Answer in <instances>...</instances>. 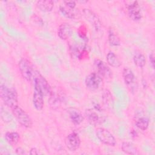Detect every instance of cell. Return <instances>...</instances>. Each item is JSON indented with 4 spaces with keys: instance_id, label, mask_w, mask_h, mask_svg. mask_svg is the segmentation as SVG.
<instances>
[{
    "instance_id": "3957f363",
    "label": "cell",
    "mask_w": 155,
    "mask_h": 155,
    "mask_svg": "<svg viewBox=\"0 0 155 155\" xmlns=\"http://www.w3.org/2000/svg\"><path fill=\"white\" fill-rule=\"evenodd\" d=\"M76 2L73 1H67L64 2V4L60 5L59 9L61 13L67 18L70 19H78L81 13L76 8Z\"/></svg>"
},
{
    "instance_id": "5bb4252c",
    "label": "cell",
    "mask_w": 155,
    "mask_h": 155,
    "mask_svg": "<svg viewBox=\"0 0 155 155\" xmlns=\"http://www.w3.org/2000/svg\"><path fill=\"white\" fill-rule=\"evenodd\" d=\"M73 33V28L67 22L61 24L58 30V35L62 40L68 39Z\"/></svg>"
},
{
    "instance_id": "7c38bea8",
    "label": "cell",
    "mask_w": 155,
    "mask_h": 155,
    "mask_svg": "<svg viewBox=\"0 0 155 155\" xmlns=\"http://www.w3.org/2000/svg\"><path fill=\"white\" fill-rule=\"evenodd\" d=\"M85 115L88 121L94 125H97L102 124L104 122V118L103 116L99 115L95 110L93 109H87L85 110Z\"/></svg>"
},
{
    "instance_id": "e0dca14e",
    "label": "cell",
    "mask_w": 155,
    "mask_h": 155,
    "mask_svg": "<svg viewBox=\"0 0 155 155\" xmlns=\"http://www.w3.org/2000/svg\"><path fill=\"white\" fill-rule=\"evenodd\" d=\"M106 59L108 64L113 67L117 68L121 65V62L117 56L113 51H109L107 53Z\"/></svg>"
},
{
    "instance_id": "603a6c76",
    "label": "cell",
    "mask_w": 155,
    "mask_h": 155,
    "mask_svg": "<svg viewBox=\"0 0 155 155\" xmlns=\"http://www.w3.org/2000/svg\"><path fill=\"white\" fill-rule=\"evenodd\" d=\"M136 125L139 129L145 131L148 127L149 120L146 117H142L137 120L136 122Z\"/></svg>"
},
{
    "instance_id": "5b68a950",
    "label": "cell",
    "mask_w": 155,
    "mask_h": 155,
    "mask_svg": "<svg viewBox=\"0 0 155 155\" xmlns=\"http://www.w3.org/2000/svg\"><path fill=\"white\" fill-rule=\"evenodd\" d=\"M33 80L34 81V85L37 86L40 88L44 96H50L52 92L51 88L47 80L44 78V77L42 76L39 72L37 71H35Z\"/></svg>"
},
{
    "instance_id": "d6986e66",
    "label": "cell",
    "mask_w": 155,
    "mask_h": 155,
    "mask_svg": "<svg viewBox=\"0 0 155 155\" xmlns=\"http://www.w3.org/2000/svg\"><path fill=\"white\" fill-rule=\"evenodd\" d=\"M122 76L125 83L127 85H130L131 84H132L135 79V76L134 74V73L128 67H125L123 69Z\"/></svg>"
},
{
    "instance_id": "ba28073f",
    "label": "cell",
    "mask_w": 155,
    "mask_h": 155,
    "mask_svg": "<svg viewBox=\"0 0 155 155\" xmlns=\"http://www.w3.org/2000/svg\"><path fill=\"white\" fill-rule=\"evenodd\" d=\"M65 143L67 148L71 151H75L77 150L81 145V139L78 134L73 132L69 134L65 138Z\"/></svg>"
},
{
    "instance_id": "2e32d148",
    "label": "cell",
    "mask_w": 155,
    "mask_h": 155,
    "mask_svg": "<svg viewBox=\"0 0 155 155\" xmlns=\"http://www.w3.org/2000/svg\"><path fill=\"white\" fill-rule=\"evenodd\" d=\"M121 148L123 152L128 154L137 155L139 154V152L135 145L130 142H124L122 143Z\"/></svg>"
},
{
    "instance_id": "484cf974",
    "label": "cell",
    "mask_w": 155,
    "mask_h": 155,
    "mask_svg": "<svg viewBox=\"0 0 155 155\" xmlns=\"http://www.w3.org/2000/svg\"><path fill=\"white\" fill-rule=\"evenodd\" d=\"M149 59H150V62L151 66L153 68H154V54L153 52L150 53V54L149 56Z\"/></svg>"
},
{
    "instance_id": "d4e9b609",
    "label": "cell",
    "mask_w": 155,
    "mask_h": 155,
    "mask_svg": "<svg viewBox=\"0 0 155 155\" xmlns=\"http://www.w3.org/2000/svg\"><path fill=\"white\" fill-rule=\"evenodd\" d=\"M1 117L4 122H10L12 119V117L10 116V113L7 111L5 110V109H3L2 107L1 109Z\"/></svg>"
},
{
    "instance_id": "6da1fadb",
    "label": "cell",
    "mask_w": 155,
    "mask_h": 155,
    "mask_svg": "<svg viewBox=\"0 0 155 155\" xmlns=\"http://www.w3.org/2000/svg\"><path fill=\"white\" fill-rule=\"evenodd\" d=\"M0 96L8 107L12 108L18 104V94L14 88H9L4 84L0 85Z\"/></svg>"
},
{
    "instance_id": "30bf717a",
    "label": "cell",
    "mask_w": 155,
    "mask_h": 155,
    "mask_svg": "<svg viewBox=\"0 0 155 155\" xmlns=\"http://www.w3.org/2000/svg\"><path fill=\"white\" fill-rule=\"evenodd\" d=\"M95 67L97 69V73L99 74L102 77L106 79H109L112 77V72L108 66L102 61L96 59L94 62Z\"/></svg>"
},
{
    "instance_id": "8fae6325",
    "label": "cell",
    "mask_w": 155,
    "mask_h": 155,
    "mask_svg": "<svg viewBox=\"0 0 155 155\" xmlns=\"http://www.w3.org/2000/svg\"><path fill=\"white\" fill-rule=\"evenodd\" d=\"M83 16L96 30H98L101 27V22L96 13L90 9H84L82 11Z\"/></svg>"
},
{
    "instance_id": "9c48e42d",
    "label": "cell",
    "mask_w": 155,
    "mask_h": 155,
    "mask_svg": "<svg viewBox=\"0 0 155 155\" xmlns=\"http://www.w3.org/2000/svg\"><path fill=\"white\" fill-rule=\"evenodd\" d=\"M127 12L129 17L133 21H139L142 18V12L137 1H133L127 7Z\"/></svg>"
},
{
    "instance_id": "cb8c5ba5",
    "label": "cell",
    "mask_w": 155,
    "mask_h": 155,
    "mask_svg": "<svg viewBox=\"0 0 155 155\" xmlns=\"http://www.w3.org/2000/svg\"><path fill=\"white\" fill-rule=\"evenodd\" d=\"M49 103L50 104V106L53 108L56 109L59 108L61 104V101L58 96L56 94H54L53 92L52 91L51 94L50 95V99H49Z\"/></svg>"
},
{
    "instance_id": "44dd1931",
    "label": "cell",
    "mask_w": 155,
    "mask_h": 155,
    "mask_svg": "<svg viewBox=\"0 0 155 155\" xmlns=\"http://www.w3.org/2000/svg\"><path fill=\"white\" fill-rule=\"evenodd\" d=\"M6 141L11 145H16L20 140V135L17 132H7L5 135Z\"/></svg>"
},
{
    "instance_id": "8992f818",
    "label": "cell",
    "mask_w": 155,
    "mask_h": 155,
    "mask_svg": "<svg viewBox=\"0 0 155 155\" xmlns=\"http://www.w3.org/2000/svg\"><path fill=\"white\" fill-rule=\"evenodd\" d=\"M96 135L97 139L100 140V142L105 145L111 147H114L116 144V140L115 137L107 129H97L96 133Z\"/></svg>"
},
{
    "instance_id": "83f0119b",
    "label": "cell",
    "mask_w": 155,
    "mask_h": 155,
    "mask_svg": "<svg viewBox=\"0 0 155 155\" xmlns=\"http://www.w3.org/2000/svg\"><path fill=\"white\" fill-rule=\"evenodd\" d=\"M39 153L38 152V150L35 148H31L30 151V154H38Z\"/></svg>"
},
{
    "instance_id": "ac0fdd59",
    "label": "cell",
    "mask_w": 155,
    "mask_h": 155,
    "mask_svg": "<svg viewBox=\"0 0 155 155\" xmlns=\"http://www.w3.org/2000/svg\"><path fill=\"white\" fill-rule=\"evenodd\" d=\"M133 62L137 67L142 68L146 64V58L142 52L136 50L133 55Z\"/></svg>"
},
{
    "instance_id": "4fadbf2b",
    "label": "cell",
    "mask_w": 155,
    "mask_h": 155,
    "mask_svg": "<svg viewBox=\"0 0 155 155\" xmlns=\"http://www.w3.org/2000/svg\"><path fill=\"white\" fill-rule=\"evenodd\" d=\"M35 86L33 95V104L37 110H41L44 107V94L37 86Z\"/></svg>"
},
{
    "instance_id": "4316f807",
    "label": "cell",
    "mask_w": 155,
    "mask_h": 155,
    "mask_svg": "<svg viewBox=\"0 0 155 155\" xmlns=\"http://www.w3.org/2000/svg\"><path fill=\"white\" fill-rule=\"evenodd\" d=\"M16 153L18 154H25L24 150L21 147H18L16 149Z\"/></svg>"
},
{
    "instance_id": "9a60e30c",
    "label": "cell",
    "mask_w": 155,
    "mask_h": 155,
    "mask_svg": "<svg viewBox=\"0 0 155 155\" xmlns=\"http://www.w3.org/2000/svg\"><path fill=\"white\" fill-rule=\"evenodd\" d=\"M69 117L71 122L76 125L81 124L84 120V117L81 112L74 108H70L67 110Z\"/></svg>"
},
{
    "instance_id": "7a4b0ae2",
    "label": "cell",
    "mask_w": 155,
    "mask_h": 155,
    "mask_svg": "<svg viewBox=\"0 0 155 155\" xmlns=\"http://www.w3.org/2000/svg\"><path fill=\"white\" fill-rule=\"evenodd\" d=\"M13 115L17 121L24 127L30 128L33 125L32 120L30 116L18 105L11 108Z\"/></svg>"
},
{
    "instance_id": "ffe728a7",
    "label": "cell",
    "mask_w": 155,
    "mask_h": 155,
    "mask_svg": "<svg viewBox=\"0 0 155 155\" xmlns=\"http://www.w3.org/2000/svg\"><path fill=\"white\" fill-rule=\"evenodd\" d=\"M36 6L42 12H50L54 7V2L53 1H39L36 2Z\"/></svg>"
},
{
    "instance_id": "7402d4cb",
    "label": "cell",
    "mask_w": 155,
    "mask_h": 155,
    "mask_svg": "<svg viewBox=\"0 0 155 155\" xmlns=\"http://www.w3.org/2000/svg\"><path fill=\"white\" fill-rule=\"evenodd\" d=\"M108 39L110 44L112 46H119L120 44L119 37L113 28H110L108 34Z\"/></svg>"
},
{
    "instance_id": "52a82bcc",
    "label": "cell",
    "mask_w": 155,
    "mask_h": 155,
    "mask_svg": "<svg viewBox=\"0 0 155 155\" xmlns=\"http://www.w3.org/2000/svg\"><path fill=\"white\" fill-rule=\"evenodd\" d=\"M102 82V77L96 72L90 73L85 78V83L87 88L90 90H96L99 88Z\"/></svg>"
},
{
    "instance_id": "277c9868",
    "label": "cell",
    "mask_w": 155,
    "mask_h": 155,
    "mask_svg": "<svg viewBox=\"0 0 155 155\" xmlns=\"http://www.w3.org/2000/svg\"><path fill=\"white\" fill-rule=\"evenodd\" d=\"M18 67L23 78L28 82H31L33 79L35 71L33 70L29 61L25 58H21L19 61Z\"/></svg>"
}]
</instances>
